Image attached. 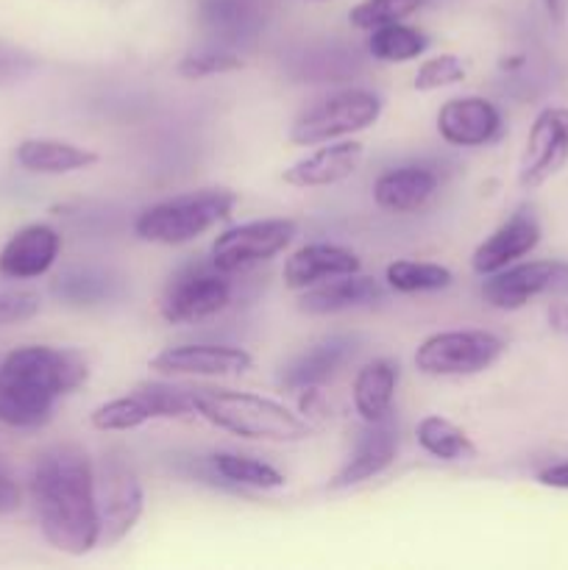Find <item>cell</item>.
<instances>
[{"instance_id": "cell-15", "label": "cell", "mask_w": 568, "mask_h": 570, "mask_svg": "<svg viewBox=\"0 0 568 570\" xmlns=\"http://www.w3.org/2000/svg\"><path fill=\"white\" fill-rule=\"evenodd\" d=\"M61 250V237L48 223H31L9 237L0 248V276L28 282L39 278L56 265Z\"/></svg>"}, {"instance_id": "cell-5", "label": "cell", "mask_w": 568, "mask_h": 570, "mask_svg": "<svg viewBox=\"0 0 568 570\" xmlns=\"http://www.w3.org/2000/svg\"><path fill=\"white\" fill-rule=\"evenodd\" d=\"M507 343L499 334L482 328L438 332L423 340L415 351V367L432 379L477 376L505 356Z\"/></svg>"}, {"instance_id": "cell-1", "label": "cell", "mask_w": 568, "mask_h": 570, "mask_svg": "<svg viewBox=\"0 0 568 570\" xmlns=\"http://www.w3.org/2000/svg\"><path fill=\"white\" fill-rule=\"evenodd\" d=\"M31 501L42 538L67 557H84L98 546L95 465L81 445L59 443L33 462Z\"/></svg>"}, {"instance_id": "cell-12", "label": "cell", "mask_w": 568, "mask_h": 570, "mask_svg": "<svg viewBox=\"0 0 568 570\" xmlns=\"http://www.w3.org/2000/svg\"><path fill=\"white\" fill-rule=\"evenodd\" d=\"M254 360L245 348L237 345H217V343H187L173 345L156 354L148 362L150 371L161 376H200V379H221V376H243L251 371Z\"/></svg>"}, {"instance_id": "cell-24", "label": "cell", "mask_w": 568, "mask_h": 570, "mask_svg": "<svg viewBox=\"0 0 568 570\" xmlns=\"http://www.w3.org/2000/svg\"><path fill=\"white\" fill-rule=\"evenodd\" d=\"M415 440L429 456L443 462H468L477 456V445L462 432L457 423L445 421L440 415H427L418 421Z\"/></svg>"}, {"instance_id": "cell-4", "label": "cell", "mask_w": 568, "mask_h": 570, "mask_svg": "<svg viewBox=\"0 0 568 570\" xmlns=\"http://www.w3.org/2000/svg\"><path fill=\"white\" fill-rule=\"evenodd\" d=\"M237 200L232 189H198V193L178 195L148 206L134 220V234L143 243L187 245L226 223Z\"/></svg>"}, {"instance_id": "cell-19", "label": "cell", "mask_w": 568, "mask_h": 570, "mask_svg": "<svg viewBox=\"0 0 568 570\" xmlns=\"http://www.w3.org/2000/svg\"><path fill=\"white\" fill-rule=\"evenodd\" d=\"M384 295L382 284L371 276H360V273H349V276L326 278V282L315 284V287L301 289L298 312L304 315H337V312L362 309L371 306Z\"/></svg>"}, {"instance_id": "cell-16", "label": "cell", "mask_w": 568, "mask_h": 570, "mask_svg": "<svg viewBox=\"0 0 568 570\" xmlns=\"http://www.w3.org/2000/svg\"><path fill=\"white\" fill-rule=\"evenodd\" d=\"M365 156V145L356 139H343V142H323L315 154L304 156L295 165L282 173V181L295 189H321L334 187L354 176Z\"/></svg>"}, {"instance_id": "cell-25", "label": "cell", "mask_w": 568, "mask_h": 570, "mask_svg": "<svg viewBox=\"0 0 568 570\" xmlns=\"http://www.w3.org/2000/svg\"><path fill=\"white\" fill-rule=\"evenodd\" d=\"M368 53L384 65H404V61L418 59L427 53L429 39L418 28L404 26V22H388L373 31H368Z\"/></svg>"}, {"instance_id": "cell-36", "label": "cell", "mask_w": 568, "mask_h": 570, "mask_svg": "<svg viewBox=\"0 0 568 570\" xmlns=\"http://www.w3.org/2000/svg\"><path fill=\"white\" fill-rule=\"evenodd\" d=\"M538 482L551 490H568V460L543 468V471L538 473Z\"/></svg>"}, {"instance_id": "cell-28", "label": "cell", "mask_w": 568, "mask_h": 570, "mask_svg": "<svg viewBox=\"0 0 568 570\" xmlns=\"http://www.w3.org/2000/svg\"><path fill=\"white\" fill-rule=\"evenodd\" d=\"M215 471L221 473L226 482L239 484V488H251V490H278L287 484L282 471H276L267 462L256 460V456H245V454H217L212 460Z\"/></svg>"}, {"instance_id": "cell-17", "label": "cell", "mask_w": 568, "mask_h": 570, "mask_svg": "<svg viewBox=\"0 0 568 570\" xmlns=\"http://www.w3.org/2000/svg\"><path fill=\"white\" fill-rule=\"evenodd\" d=\"M365 432L356 440L354 451L345 460V465L334 473V479L329 482V490H349L356 484L368 482V479H376L388 471L395 462V451H399V429L393 426V421H379V423H365Z\"/></svg>"}, {"instance_id": "cell-33", "label": "cell", "mask_w": 568, "mask_h": 570, "mask_svg": "<svg viewBox=\"0 0 568 570\" xmlns=\"http://www.w3.org/2000/svg\"><path fill=\"white\" fill-rule=\"evenodd\" d=\"M243 70V59L232 50L212 48V50H198V53H187L178 61V72L189 81H198V78H212L223 76V72Z\"/></svg>"}, {"instance_id": "cell-26", "label": "cell", "mask_w": 568, "mask_h": 570, "mask_svg": "<svg viewBox=\"0 0 568 570\" xmlns=\"http://www.w3.org/2000/svg\"><path fill=\"white\" fill-rule=\"evenodd\" d=\"M384 282L390 289L401 295H418V293H440V289H449L454 276H451L449 267L434 265V262H410L401 259L388 265L384 271Z\"/></svg>"}, {"instance_id": "cell-22", "label": "cell", "mask_w": 568, "mask_h": 570, "mask_svg": "<svg viewBox=\"0 0 568 570\" xmlns=\"http://www.w3.org/2000/svg\"><path fill=\"white\" fill-rule=\"evenodd\" d=\"M399 365L390 360H373L360 367L354 379V410L365 423L388 421L393 412Z\"/></svg>"}, {"instance_id": "cell-6", "label": "cell", "mask_w": 568, "mask_h": 570, "mask_svg": "<svg viewBox=\"0 0 568 570\" xmlns=\"http://www.w3.org/2000/svg\"><path fill=\"white\" fill-rule=\"evenodd\" d=\"M379 117H382L379 95L368 92V89H343L295 117V122L290 126V142L304 145V148L334 142V139L365 131Z\"/></svg>"}, {"instance_id": "cell-27", "label": "cell", "mask_w": 568, "mask_h": 570, "mask_svg": "<svg viewBox=\"0 0 568 570\" xmlns=\"http://www.w3.org/2000/svg\"><path fill=\"white\" fill-rule=\"evenodd\" d=\"M200 20L217 39H239L254 31V0H200Z\"/></svg>"}, {"instance_id": "cell-21", "label": "cell", "mask_w": 568, "mask_h": 570, "mask_svg": "<svg viewBox=\"0 0 568 570\" xmlns=\"http://www.w3.org/2000/svg\"><path fill=\"white\" fill-rule=\"evenodd\" d=\"M17 165L37 176H65L87 170L98 161V154L65 139H22L17 145Z\"/></svg>"}, {"instance_id": "cell-37", "label": "cell", "mask_w": 568, "mask_h": 570, "mask_svg": "<svg viewBox=\"0 0 568 570\" xmlns=\"http://www.w3.org/2000/svg\"><path fill=\"white\" fill-rule=\"evenodd\" d=\"M20 510V488L6 473H0V515Z\"/></svg>"}, {"instance_id": "cell-31", "label": "cell", "mask_w": 568, "mask_h": 570, "mask_svg": "<svg viewBox=\"0 0 568 570\" xmlns=\"http://www.w3.org/2000/svg\"><path fill=\"white\" fill-rule=\"evenodd\" d=\"M137 393L150 406L154 417H187L195 415L193 390L173 387V384H139Z\"/></svg>"}, {"instance_id": "cell-32", "label": "cell", "mask_w": 568, "mask_h": 570, "mask_svg": "<svg viewBox=\"0 0 568 570\" xmlns=\"http://www.w3.org/2000/svg\"><path fill=\"white\" fill-rule=\"evenodd\" d=\"M466 65H462L460 56L454 53H440L432 56V59L423 61L418 67L415 78H412V87L418 92H434V89H445L454 87V83L466 81Z\"/></svg>"}, {"instance_id": "cell-34", "label": "cell", "mask_w": 568, "mask_h": 570, "mask_svg": "<svg viewBox=\"0 0 568 570\" xmlns=\"http://www.w3.org/2000/svg\"><path fill=\"white\" fill-rule=\"evenodd\" d=\"M53 293L76 306H89L106 295V282L89 271H72L56 278Z\"/></svg>"}, {"instance_id": "cell-30", "label": "cell", "mask_w": 568, "mask_h": 570, "mask_svg": "<svg viewBox=\"0 0 568 570\" xmlns=\"http://www.w3.org/2000/svg\"><path fill=\"white\" fill-rule=\"evenodd\" d=\"M429 0H362L351 9L349 22L360 31H373L388 22H404L415 11H421Z\"/></svg>"}, {"instance_id": "cell-10", "label": "cell", "mask_w": 568, "mask_h": 570, "mask_svg": "<svg viewBox=\"0 0 568 570\" xmlns=\"http://www.w3.org/2000/svg\"><path fill=\"white\" fill-rule=\"evenodd\" d=\"M232 282L217 267H193L182 273L161 295L159 312L167 323H198L232 304Z\"/></svg>"}, {"instance_id": "cell-13", "label": "cell", "mask_w": 568, "mask_h": 570, "mask_svg": "<svg viewBox=\"0 0 568 570\" xmlns=\"http://www.w3.org/2000/svg\"><path fill=\"white\" fill-rule=\"evenodd\" d=\"M438 134L457 148H482L501 134V111L479 95L451 98L438 111Z\"/></svg>"}, {"instance_id": "cell-29", "label": "cell", "mask_w": 568, "mask_h": 570, "mask_svg": "<svg viewBox=\"0 0 568 570\" xmlns=\"http://www.w3.org/2000/svg\"><path fill=\"white\" fill-rule=\"evenodd\" d=\"M148 421H154V412H150V406L145 404V399L137 390L131 395L106 401V404H100L89 415V423L98 432H134V429L145 426Z\"/></svg>"}, {"instance_id": "cell-7", "label": "cell", "mask_w": 568, "mask_h": 570, "mask_svg": "<svg viewBox=\"0 0 568 570\" xmlns=\"http://www.w3.org/2000/svg\"><path fill=\"white\" fill-rule=\"evenodd\" d=\"M95 507H98V546H117L134 532L145 512V493L126 460L109 454L95 468Z\"/></svg>"}, {"instance_id": "cell-20", "label": "cell", "mask_w": 568, "mask_h": 570, "mask_svg": "<svg viewBox=\"0 0 568 570\" xmlns=\"http://www.w3.org/2000/svg\"><path fill=\"white\" fill-rule=\"evenodd\" d=\"M438 193V173L423 165H404L382 173L373 184V200L379 209L407 215L418 212Z\"/></svg>"}, {"instance_id": "cell-18", "label": "cell", "mask_w": 568, "mask_h": 570, "mask_svg": "<svg viewBox=\"0 0 568 570\" xmlns=\"http://www.w3.org/2000/svg\"><path fill=\"white\" fill-rule=\"evenodd\" d=\"M360 256L351 248L332 243H310L304 245V248L295 250V254L284 262L282 278L290 289L301 293V289L326 282V278L360 273Z\"/></svg>"}, {"instance_id": "cell-38", "label": "cell", "mask_w": 568, "mask_h": 570, "mask_svg": "<svg viewBox=\"0 0 568 570\" xmlns=\"http://www.w3.org/2000/svg\"><path fill=\"white\" fill-rule=\"evenodd\" d=\"M22 67H26V59L17 53H9V50L0 48V81L11 76H20Z\"/></svg>"}, {"instance_id": "cell-35", "label": "cell", "mask_w": 568, "mask_h": 570, "mask_svg": "<svg viewBox=\"0 0 568 570\" xmlns=\"http://www.w3.org/2000/svg\"><path fill=\"white\" fill-rule=\"evenodd\" d=\"M39 295L33 289H6L0 293V326H14L39 315Z\"/></svg>"}, {"instance_id": "cell-8", "label": "cell", "mask_w": 568, "mask_h": 570, "mask_svg": "<svg viewBox=\"0 0 568 570\" xmlns=\"http://www.w3.org/2000/svg\"><path fill=\"white\" fill-rule=\"evenodd\" d=\"M295 234H298V223L290 220V217H271V220H254L226 228L212 243V267H217L226 276H234V273L265 265L293 243Z\"/></svg>"}, {"instance_id": "cell-3", "label": "cell", "mask_w": 568, "mask_h": 570, "mask_svg": "<svg viewBox=\"0 0 568 570\" xmlns=\"http://www.w3.org/2000/svg\"><path fill=\"white\" fill-rule=\"evenodd\" d=\"M195 412L221 432L262 443H301L312 434L306 417L295 415L278 401L239 390H193Z\"/></svg>"}, {"instance_id": "cell-14", "label": "cell", "mask_w": 568, "mask_h": 570, "mask_svg": "<svg viewBox=\"0 0 568 570\" xmlns=\"http://www.w3.org/2000/svg\"><path fill=\"white\" fill-rule=\"evenodd\" d=\"M540 245V223L529 209L516 212L507 223H501L471 256V267L479 276H493L518 259L532 254Z\"/></svg>"}, {"instance_id": "cell-9", "label": "cell", "mask_w": 568, "mask_h": 570, "mask_svg": "<svg viewBox=\"0 0 568 570\" xmlns=\"http://www.w3.org/2000/svg\"><path fill=\"white\" fill-rule=\"evenodd\" d=\"M568 293V262L566 259H535L516 262L505 271L484 276L482 298L493 309L516 312L540 295Z\"/></svg>"}, {"instance_id": "cell-11", "label": "cell", "mask_w": 568, "mask_h": 570, "mask_svg": "<svg viewBox=\"0 0 568 570\" xmlns=\"http://www.w3.org/2000/svg\"><path fill=\"white\" fill-rule=\"evenodd\" d=\"M568 165V109L549 106L532 120L518 161V184L538 189Z\"/></svg>"}, {"instance_id": "cell-23", "label": "cell", "mask_w": 568, "mask_h": 570, "mask_svg": "<svg viewBox=\"0 0 568 570\" xmlns=\"http://www.w3.org/2000/svg\"><path fill=\"white\" fill-rule=\"evenodd\" d=\"M351 345L343 343V340H329V343L315 345L312 351H306L304 356L293 362V365L284 371L282 384L290 390H306V387H317L326 379L334 376L340 365L349 360Z\"/></svg>"}, {"instance_id": "cell-2", "label": "cell", "mask_w": 568, "mask_h": 570, "mask_svg": "<svg viewBox=\"0 0 568 570\" xmlns=\"http://www.w3.org/2000/svg\"><path fill=\"white\" fill-rule=\"evenodd\" d=\"M89 376L78 351L22 345L0 362V423L39 429L53 415L56 401L76 393Z\"/></svg>"}, {"instance_id": "cell-39", "label": "cell", "mask_w": 568, "mask_h": 570, "mask_svg": "<svg viewBox=\"0 0 568 570\" xmlns=\"http://www.w3.org/2000/svg\"><path fill=\"white\" fill-rule=\"evenodd\" d=\"M543 6H546V11H549V17L555 22H562L566 20V14H568V0H543Z\"/></svg>"}]
</instances>
